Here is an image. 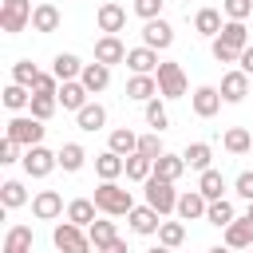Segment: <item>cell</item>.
Listing matches in <instances>:
<instances>
[{
	"instance_id": "obj_1",
	"label": "cell",
	"mask_w": 253,
	"mask_h": 253,
	"mask_svg": "<svg viewBox=\"0 0 253 253\" xmlns=\"http://www.w3.org/2000/svg\"><path fill=\"white\" fill-rule=\"evenodd\" d=\"M95 206H99V213H107V217H123V213L134 210V198H130V190H123L119 182H99V186H95Z\"/></svg>"
},
{
	"instance_id": "obj_2",
	"label": "cell",
	"mask_w": 253,
	"mask_h": 253,
	"mask_svg": "<svg viewBox=\"0 0 253 253\" xmlns=\"http://www.w3.org/2000/svg\"><path fill=\"white\" fill-rule=\"evenodd\" d=\"M4 134H8V138H16V142L28 150V146H40V142H43L47 126H43L36 115H12V119H8V126H4Z\"/></svg>"
},
{
	"instance_id": "obj_3",
	"label": "cell",
	"mask_w": 253,
	"mask_h": 253,
	"mask_svg": "<svg viewBox=\"0 0 253 253\" xmlns=\"http://www.w3.org/2000/svg\"><path fill=\"white\" fill-rule=\"evenodd\" d=\"M142 194H146V206H154L162 217L178 210V190H174V182H166V178H158V174H150V178L142 182Z\"/></svg>"
},
{
	"instance_id": "obj_4",
	"label": "cell",
	"mask_w": 253,
	"mask_h": 253,
	"mask_svg": "<svg viewBox=\"0 0 253 253\" xmlns=\"http://www.w3.org/2000/svg\"><path fill=\"white\" fill-rule=\"evenodd\" d=\"M51 241H55L59 253H91V249H95L91 237H87V229L75 225V221H59V225L51 229Z\"/></svg>"
},
{
	"instance_id": "obj_5",
	"label": "cell",
	"mask_w": 253,
	"mask_h": 253,
	"mask_svg": "<svg viewBox=\"0 0 253 253\" xmlns=\"http://www.w3.org/2000/svg\"><path fill=\"white\" fill-rule=\"evenodd\" d=\"M154 79H158V95H162V99H182L186 87H190L182 63H174V59H162L158 71H154Z\"/></svg>"
},
{
	"instance_id": "obj_6",
	"label": "cell",
	"mask_w": 253,
	"mask_h": 253,
	"mask_svg": "<svg viewBox=\"0 0 253 253\" xmlns=\"http://www.w3.org/2000/svg\"><path fill=\"white\" fill-rule=\"evenodd\" d=\"M32 0H0V32H8V36H16V32H24L28 24H32Z\"/></svg>"
},
{
	"instance_id": "obj_7",
	"label": "cell",
	"mask_w": 253,
	"mask_h": 253,
	"mask_svg": "<svg viewBox=\"0 0 253 253\" xmlns=\"http://www.w3.org/2000/svg\"><path fill=\"white\" fill-rule=\"evenodd\" d=\"M20 166H24V174H28V178H47V174L59 166V150H47L43 142H40V146H28Z\"/></svg>"
},
{
	"instance_id": "obj_8",
	"label": "cell",
	"mask_w": 253,
	"mask_h": 253,
	"mask_svg": "<svg viewBox=\"0 0 253 253\" xmlns=\"http://www.w3.org/2000/svg\"><path fill=\"white\" fill-rule=\"evenodd\" d=\"M221 91L217 87H210V83H202V87H194V95H190V107H194V115L198 119H213L217 111H221Z\"/></svg>"
},
{
	"instance_id": "obj_9",
	"label": "cell",
	"mask_w": 253,
	"mask_h": 253,
	"mask_svg": "<svg viewBox=\"0 0 253 253\" xmlns=\"http://www.w3.org/2000/svg\"><path fill=\"white\" fill-rule=\"evenodd\" d=\"M126 221H130V233H138V237H154L158 225H162V213H158L154 206H134V210L126 213Z\"/></svg>"
},
{
	"instance_id": "obj_10",
	"label": "cell",
	"mask_w": 253,
	"mask_h": 253,
	"mask_svg": "<svg viewBox=\"0 0 253 253\" xmlns=\"http://www.w3.org/2000/svg\"><path fill=\"white\" fill-rule=\"evenodd\" d=\"M95 24H99V32H107V36H119V32L126 28V8H123V4H115V0H107V4H99V12H95Z\"/></svg>"
},
{
	"instance_id": "obj_11",
	"label": "cell",
	"mask_w": 253,
	"mask_h": 253,
	"mask_svg": "<svg viewBox=\"0 0 253 253\" xmlns=\"http://www.w3.org/2000/svg\"><path fill=\"white\" fill-rule=\"evenodd\" d=\"M142 43L146 47H154V51H166L170 43H174V28H170V20H146L142 24Z\"/></svg>"
},
{
	"instance_id": "obj_12",
	"label": "cell",
	"mask_w": 253,
	"mask_h": 253,
	"mask_svg": "<svg viewBox=\"0 0 253 253\" xmlns=\"http://www.w3.org/2000/svg\"><path fill=\"white\" fill-rule=\"evenodd\" d=\"M95 59L99 63H107V67H115V63H126V43L119 40V36H99L95 40Z\"/></svg>"
},
{
	"instance_id": "obj_13",
	"label": "cell",
	"mask_w": 253,
	"mask_h": 253,
	"mask_svg": "<svg viewBox=\"0 0 253 253\" xmlns=\"http://www.w3.org/2000/svg\"><path fill=\"white\" fill-rule=\"evenodd\" d=\"M206 210H210V198L202 194V190H186V194H178V217L182 221H198V217H206Z\"/></svg>"
},
{
	"instance_id": "obj_14",
	"label": "cell",
	"mask_w": 253,
	"mask_h": 253,
	"mask_svg": "<svg viewBox=\"0 0 253 253\" xmlns=\"http://www.w3.org/2000/svg\"><path fill=\"white\" fill-rule=\"evenodd\" d=\"M158 63H162V59H158V51H154V47H146V43L126 51V67H130V75H154V71H158Z\"/></svg>"
},
{
	"instance_id": "obj_15",
	"label": "cell",
	"mask_w": 253,
	"mask_h": 253,
	"mask_svg": "<svg viewBox=\"0 0 253 253\" xmlns=\"http://www.w3.org/2000/svg\"><path fill=\"white\" fill-rule=\"evenodd\" d=\"M217 91H221L225 103H241V99L249 95V75H245L241 67H233V71L221 75V87H217Z\"/></svg>"
},
{
	"instance_id": "obj_16",
	"label": "cell",
	"mask_w": 253,
	"mask_h": 253,
	"mask_svg": "<svg viewBox=\"0 0 253 253\" xmlns=\"http://www.w3.org/2000/svg\"><path fill=\"white\" fill-rule=\"evenodd\" d=\"M91 91L79 83V79H67V83H59V91H55V99H59V107L63 111H83L91 99H87Z\"/></svg>"
},
{
	"instance_id": "obj_17",
	"label": "cell",
	"mask_w": 253,
	"mask_h": 253,
	"mask_svg": "<svg viewBox=\"0 0 253 253\" xmlns=\"http://www.w3.org/2000/svg\"><path fill=\"white\" fill-rule=\"evenodd\" d=\"M32 213H36L40 221H55V217L63 213V198H59V190H40V194L32 198Z\"/></svg>"
},
{
	"instance_id": "obj_18",
	"label": "cell",
	"mask_w": 253,
	"mask_h": 253,
	"mask_svg": "<svg viewBox=\"0 0 253 253\" xmlns=\"http://www.w3.org/2000/svg\"><path fill=\"white\" fill-rule=\"evenodd\" d=\"M221 233H225V245H229V249H253V221H249L245 213L233 217Z\"/></svg>"
},
{
	"instance_id": "obj_19",
	"label": "cell",
	"mask_w": 253,
	"mask_h": 253,
	"mask_svg": "<svg viewBox=\"0 0 253 253\" xmlns=\"http://www.w3.org/2000/svg\"><path fill=\"white\" fill-rule=\"evenodd\" d=\"M79 83H83L91 95H99V91H107V87H111V67H107V63H99V59H95V63H83Z\"/></svg>"
},
{
	"instance_id": "obj_20",
	"label": "cell",
	"mask_w": 253,
	"mask_h": 253,
	"mask_svg": "<svg viewBox=\"0 0 253 253\" xmlns=\"http://www.w3.org/2000/svg\"><path fill=\"white\" fill-rule=\"evenodd\" d=\"M95 174L103 182H119V174H126V158L115 150H103V154H95Z\"/></svg>"
},
{
	"instance_id": "obj_21",
	"label": "cell",
	"mask_w": 253,
	"mask_h": 253,
	"mask_svg": "<svg viewBox=\"0 0 253 253\" xmlns=\"http://www.w3.org/2000/svg\"><path fill=\"white\" fill-rule=\"evenodd\" d=\"M51 71H55V79H59V83L79 79V75H83V59H79L75 51H59V55L51 59Z\"/></svg>"
},
{
	"instance_id": "obj_22",
	"label": "cell",
	"mask_w": 253,
	"mask_h": 253,
	"mask_svg": "<svg viewBox=\"0 0 253 253\" xmlns=\"http://www.w3.org/2000/svg\"><path fill=\"white\" fill-rule=\"evenodd\" d=\"M154 95H158V79H154V75H130V79H126V99L150 103Z\"/></svg>"
},
{
	"instance_id": "obj_23",
	"label": "cell",
	"mask_w": 253,
	"mask_h": 253,
	"mask_svg": "<svg viewBox=\"0 0 253 253\" xmlns=\"http://www.w3.org/2000/svg\"><path fill=\"white\" fill-rule=\"evenodd\" d=\"M75 123H79V130L95 134V130L107 126V107H103V103H87L83 111H75Z\"/></svg>"
},
{
	"instance_id": "obj_24",
	"label": "cell",
	"mask_w": 253,
	"mask_h": 253,
	"mask_svg": "<svg viewBox=\"0 0 253 253\" xmlns=\"http://www.w3.org/2000/svg\"><path fill=\"white\" fill-rule=\"evenodd\" d=\"M59 28V8L55 4H36V12H32V32H40V36H47V32H55Z\"/></svg>"
},
{
	"instance_id": "obj_25",
	"label": "cell",
	"mask_w": 253,
	"mask_h": 253,
	"mask_svg": "<svg viewBox=\"0 0 253 253\" xmlns=\"http://www.w3.org/2000/svg\"><path fill=\"white\" fill-rule=\"evenodd\" d=\"M221 16H225V12H217V8H198V16H194V32L206 36V40H213V36L221 32V24H225Z\"/></svg>"
},
{
	"instance_id": "obj_26",
	"label": "cell",
	"mask_w": 253,
	"mask_h": 253,
	"mask_svg": "<svg viewBox=\"0 0 253 253\" xmlns=\"http://www.w3.org/2000/svg\"><path fill=\"white\" fill-rule=\"evenodd\" d=\"M186 170H190V166H186V158H182V154H170V150H166L162 158H154V174H158V178H166V182H178Z\"/></svg>"
},
{
	"instance_id": "obj_27",
	"label": "cell",
	"mask_w": 253,
	"mask_h": 253,
	"mask_svg": "<svg viewBox=\"0 0 253 253\" xmlns=\"http://www.w3.org/2000/svg\"><path fill=\"white\" fill-rule=\"evenodd\" d=\"M95 213H99L95 198H71V202H67V221H75V225H83V229L95 221Z\"/></svg>"
},
{
	"instance_id": "obj_28",
	"label": "cell",
	"mask_w": 253,
	"mask_h": 253,
	"mask_svg": "<svg viewBox=\"0 0 253 253\" xmlns=\"http://www.w3.org/2000/svg\"><path fill=\"white\" fill-rule=\"evenodd\" d=\"M217 40H225V43L237 47V51H245V47H249V28H245V20H225L221 32H217Z\"/></svg>"
},
{
	"instance_id": "obj_29",
	"label": "cell",
	"mask_w": 253,
	"mask_h": 253,
	"mask_svg": "<svg viewBox=\"0 0 253 253\" xmlns=\"http://www.w3.org/2000/svg\"><path fill=\"white\" fill-rule=\"evenodd\" d=\"M107 150H115V154L130 158V154L138 150V134H134L130 126H119V130H111V138H107Z\"/></svg>"
},
{
	"instance_id": "obj_30",
	"label": "cell",
	"mask_w": 253,
	"mask_h": 253,
	"mask_svg": "<svg viewBox=\"0 0 253 253\" xmlns=\"http://www.w3.org/2000/svg\"><path fill=\"white\" fill-rule=\"evenodd\" d=\"M182 158H186L190 170L202 174V170H210V162H213V146H210V142H190V146L182 150Z\"/></svg>"
},
{
	"instance_id": "obj_31",
	"label": "cell",
	"mask_w": 253,
	"mask_h": 253,
	"mask_svg": "<svg viewBox=\"0 0 253 253\" xmlns=\"http://www.w3.org/2000/svg\"><path fill=\"white\" fill-rule=\"evenodd\" d=\"M87 237H91V245H95V249H103V245H111V241L119 237V229H115V221L103 213V217H95V221L87 225Z\"/></svg>"
},
{
	"instance_id": "obj_32",
	"label": "cell",
	"mask_w": 253,
	"mask_h": 253,
	"mask_svg": "<svg viewBox=\"0 0 253 253\" xmlns=\"http://www.w3.org/2000/svg\"><path fill=\"white\" fill-rule=\"evenodd\" d=\"M0 253H32V225H12L4 233V249Z\"/></svg>"
},
{
	"instance_id": "obj_33",
	"label": "cell",
	"mask_w": 253,
	"mask_h": 253,
	"mask_svg": "<svg viewBox=\"0 0 253 253\" xmlns=\"http://www.w3.org/2000/svg\"><path fill=\"white\" fill-rule=\"evenodd\" d=\"M4 107H8L12 115L28 111V107H32V87H24V83H8V87H4Z\"/></svg>"
},
{
	"instance_id": "obj_34",
	"label": "cell",
	"mask_w": 253,
	"mask_h": 253,
	"mask_svg": "<svg viewBox=\"0 0 253 253\" xmlns=\"http://www.w3.org/2000/svg\"><path fill=\"white\" fill-rule=\"evenodd\" d=\"M142 119H146V126H150V130H158V134H162V130L170 126V115H166V103H162L158 95H154L150 103H142Z\"/></svg>"
},
{
	"instance_id": "obj_35",
	"label": "cell",
	"mask_w": 253,
	"mask_h": 253,
	"mask_svg": "<svg viewBox=\"0 0 253 253\" xmlns=\"http://www.w3.org/2000/svg\"><path fill=\"white\" fill-rule=\"evenodd\" d=\"M221 146H225L229 154H249V150H253V130H245V126H229L225 138H221Z\"/></svg>"
},
{
	"instance_id": "obj_36",
	"label": "cell",
	"mask_w": 253,
	"mask_h": 253,
	"mask_svg": "<svg viewBox=\"0 0 253 253\" xmlns=\"http://www.w3.org/2000/svg\"><path fill=\"white\" fill-rule=\"evenodd\" d=\"M83 162H87V150H83L79 142H63V146H59V170H63V174L83 170Z\"/></svg>"
},
{
	"instance_id": "obj_37",
	"label": "cell",
	"mask_w": 253,
	"mask_h": 253,
	"mask_svg": "<svg viewBox=\"0 0 253 253\" xmlns=\"http://www.w3.org/2000/svg\"><path fill=\"white\" fill-rule=\"evenodd\" d=\"M198 190H202L210 202L225 198V178H221V170H213V166H210V170H202V174H198Z\"/></svg>"
},
{
	"instance_id": "obj_38",
	"label": "cell",
	"mask_w": 253,
	"mask_h": 253,
	"mask_svg": "<svg viewBox=\"0 0 253 253\" xmlns=\"http://www.w3.org/2000/svg\"><path fill=\"white\" fill-rule=\"evenodd\" d=\"M24 202H28V190H24V182L8 178V182L0 186V206H4V210H20Z\"/></svg>"
},
{
	"instance_id": "obj_39",
	"label": "cell",
	"mask_w": 253,
	"mask_h": 253,
	"mask_svg": "<svg viewBox=\"0 0 253 253\" xmlns=\"http://www.w3.org/2000/svg\"><path fill=\"white\" fill-rule=\"evenodd\" d=\"M233 217H237V213H233V202H229V198H217V202H210V210H206V221L217 225V229H225Z\"/></svg>"
},
{
	"instance_id": "obj_40",
	"label": "cell",
	"mask_w": 253,
	"mask_h": 253,
	"mask_svg": "<svg viewBox=\"0 0 253 253\" xmlns=\"http://www.w3.org/2000/svg\"><path fill=\"white\" fill-rule=\"evenodd\" d=\"M150 174H154V158H146V154L134 150V154L126 158V178H130V182H146Z\"/></svg>"
},
{
	"instance_id": "obj_41",
	"label": "cell",
	"mask_w": 253,
	"mask_h": 253,
	"mask_svg": "<svg viewBox=\"0 0 253 253\" xmlns=\"http://www.w3.org/2000/svg\"><path fill=\"white\" fill-rule=\"evenodd\" d=\"M43 71L32 63V59H16L12 63V83H24V87H36V79H40Z\"/></svg>"
},
{
	"instance_id": "obj_42",
	"label": "cell",
	"mask_w": 253,
	"mask_h": 253,
	"mask_svg": "<svg viewBox=\"0 0 253 253\" xmlns=\"http://www.w3.org/2000/svg\"><path fill=\"white\" fill-rule=\"evenodd\" d=\"M158 241L170 245V249H178V245L186 241V225H182V217H178V221H162V225H158Z\"/></svg>"
},
{
	"instance_id": "obj_43",
	"label": "cell",
	"mask_w": 253,
	"mask_h": 253,
	"mask_svg": "<svg viewBox=\"0 0 253 253\" xmlns=\"http://www.w3.org/2000/svg\"><path fill=\"white\" fill-rule=\"evenodd\" d=\"M55 107H59V99H55V95H32V107H28V115H36L40 123H47V119L55 115Z\"/></svg>"
},
{
	"instance_id": "obj_44",
	"label": "cell",
	"mask_w": 253,
	"mask_h": 253,
	"mask_svg": "<svg viewBox=\"0 0 253 253\" xmlns=\"http://www.w3.org/2000/svg\"><path fill=\"white\" fill-rule=\"evenodd\" d=\"M210 55H213L217 63H237V59H241V51H237V47H229L225 40H217V36L210 40Z\"/></svg>"
},
{
	"instance_id": "obj_45",
	"label": "cell",
	"mask_w": 253,
	"mask_h": 253,
	"mask_svg": "<svg viewBox=\"0 0 253 253\" xmlns=\"http://www.w3.org/2000/svg\"><path fill=\"white\" fill-rule=\"evenodd\" d=\"M138 154H146V158H162V154H166V146H162L158 130H150V134H138Z\"/></svg>"
},
{
	"instance_id": "obj_46",
	"label": "cell",
	"mask_w": 253,
	"mask_h": 253,
	"mask_svg": "<svg viewBox=\"0 0 253 253\" xmlns=\"http://www.w3.org/2000/svg\"><path fill=\"white\" fill-rule=\"evenodd\" d=\"M225 20H249L253 16V0H221Z\"/></svg>"
},
{
	"instance_id": "obj_47",
	"label": "cell",
	"mask_w": 253,
	"mask_h": 253,
	"mask_svg": "<svg viewBox=\"0 0 253 253\" xmlns=\"http://www.w3.org/2000/svg\"><path fill=\"white\" fill-rule=\"evenodd\" d=\"M0 162H4V166L24 162V146H20L16 138H8V134H4V142H0Z\"/></svg>"
},
{
	"instance_id": "obj_48",
	"label": "cell",
	"mask_w": 253,
	"mask_h": 253,
	"mask_svg": "<svg viewBox=\"0 0 253 253\" xmlns=\"http://www.w3.org/2000/svg\"><path fill=\"white\" fill-rule=\"evenodd\" d=\"M162 8H166V0H134V16H142V20H158Z\"/></svg>"
},
{
	"instance_id": "obj_49",
	"label": "cell",
	"mask_w": 253,
	"mask_h": 253,
	"mask_svg": "<svg viewBox=\"0 0 253 253\" xmlns=\"http://www.w3.org/2000/svg\"><path fill=\"white\" fill-rule=\"evenodd\" d=\"M59 91V79H55V71H43L40 79H36V87H32V95H55Z\"/></svg>"
},
{
	"instance_id": "obj_50",
	"label": "cell",
	"mask_w": 253,
	"mask_h": 253,
	"mask_svg": "<svg viewBox=\"0 0 253 253\" xmlns=\"http://www.w3.org/2000/svg\"><path fill=\"white\" fill-rule=\"evenodd\" d=\"M233 194H237V198H245V202H253V170H241V174H237Z\"/></svg>"
},
{
	"instance_id": "obj_51",
	"label": "cell",
	"mask_w": 253,
	"mask_h": 253,
	"mask_svg": "<svg viewBox=\"0 0 253 253\" xmlns=\"http://www.w3.org/2000/svg\"><path fill=\"white\" fill-rule=\"evenodd\" d=\"M237 67H241L245 75H253V43H249V47L241 51V59H237Z\"/></svg>"
},
{
	"instance_id": "obj_52",
	"label": "cell",
	"mask_w": 253,
	"mask_h": 253,
	"mask_svg": "<svg viewBox=\"0 0 253 253\" xmlns=\"http://www.w3.org/2000/svg\"><path fill=\"white\" fill-rule=\"evenodd\" d=\"M95 253H130V249H126V241H123V237H115L111 245H103V249H95Z\"/></svg>"
},
{
	"instance_id": "obj_53",
	"label": "cell",
	"mask_w": 253,
	"mask_h": 253,
	"mask_svg": "<svg viewBox=\"0 0 253 253\" xmlns=\"http://www.w3.org/2000/svg\"><path fill=\"white\" fill-rule=\"evenodd\" d=\"M146 253H174V249H170V245H162V241H158V245H150V249H146Z\"/></svg>"
},
{
	"instance_id": "obj_54",
	"label": "cell",
	"mask_w": 253,
	"mask_h": 253,
	"mask_svg": "<svg viewBox=\"0 0 253 253\" xmlns=\"http://www.w3.org/2000/svg\"><path fill=\"white\" fill-rule=\"evenodd\" d=\"M206 253H237V249H229V245H213V249H206Z\"/></svg>"
},
{
	"instance_id": "obj_55",
	"label": "cell",
	"mask_w": 253,
	"mask_h": 253,
	"mask_svg": "<svg viewBox=\"0 0 253 253\" xmlns=\"http://www.w3.org/2000/svg\"><path fill=\"white\" fill-rule=\"evenodd\" d=\"M245 217H249V221H253V202H249V206H245Z\"/></svg>"
},
{
	"instance_id": "obj_56",
	"label": "cell",
	"mask_w": 253,
	"mask_h": 253,
	"mask_svg": "<svg viewBox=\"0 0 253 253\" xmlns=\"http://www.w3.org/2000/svg\"><path fill=\"white\" fill-rule=\"evenodd\" d=\"M249 253H253V249H249Z\"/></svg>"
}]
</instances>
